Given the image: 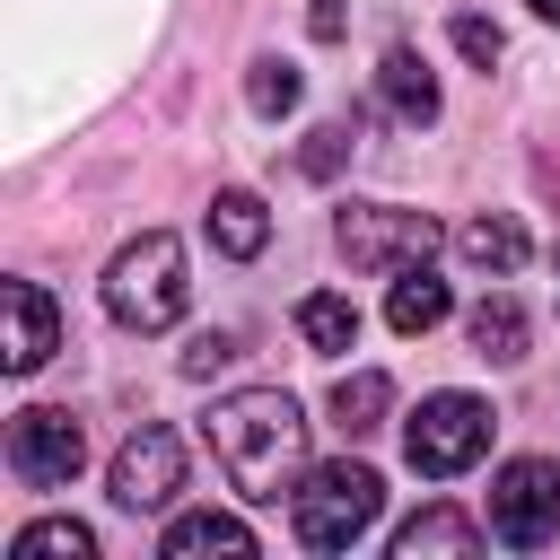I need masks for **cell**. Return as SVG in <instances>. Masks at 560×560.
Returning a JSON list of instances; mask_svg holds the SVG:
<instances>
[{
    "mask_svg": "<svg viewBox=\"0 0 560 560\" xmlns=\"http://www.w3.org/2000/svg\"><path fill=\"white\" fill-rule=\"evenodd\" d=\"M385 411H394V385H385L376 368H359V376H341V385H332V429H341V438L385 429Z\"/></svg>",
    "mask_w": 560,
    "mask_h": 560,
    "instance_id": "obj_16",
    "label": "cell"
},
{
    "mask_svg": "<svg viewBox=\"0 0 560 560\" xmlns=\"http://www.w3.org/2000/svg\"><path fill=\"white\" fill-rule=\"evenodd\" d=\"M236 359V332H192L184 341V376H210V368H228Z\"/></svg>",
    "mask_w": 560,
    "mask_h": 560,
    "instance_id": "obj_23",
    "label": "cell"
},
{
    "mask_svg": "<svg viewBox=\"0 0 560 560\" xmlns=\"http://www.w3.org/2000/svg\"><path fill=\"white\" fill-rule=\"evenodd\" d=\"M490 534L508 551H542L560 534V464L551 455H516L490 472Z\"/></svg>",
    "mask_w": 560,
    "mask_h": 560,
    "instance_id": "obj_6",
    "label": "cell"
},
{
    "mask_svg": "<svg viewBox=\"0 0 560 560\" xmlns=\"http://www.w3.org/2000/svg\"><path fill=\"white\" fill-rule=\"evenodd\" d=\"M175 490H184V438H175L166 420H140V429L114 446V508L149 516V508H166Z\"/></svg>",
    "mask_w": 560,
    "mask_h": 560,
    "instance_id": "obj_8",
    "label": "cell"
},
{
    "mask_svg": "<svg viewBox=\"0 0 560 560\" xmlns=\"http://www.w3.org/2000/svg\"><path fill=\"white\" fill-rule=\"evenodd\" d=\"M0 306H9L0 368H9V376H35V368L52 359V341H61V315H52V298H44L35 280H9V289H0Z\"/></svg>",
    "mask_w": 560,
    "mask_h": 560,
    "instance_id": "obj_9",
    "label": "cell"
},
{
    "mask_svg": "<svg viewBox=\"0 0 560 560\" xmlns=\"http://www.w3.org/2000/svg\"><path fill=\"white\" fill-rule=\"evenodd\" d=\"M158 551H166V560H201V551L245 560V551H254V525H245V516H219V508H192V516H175V525L158 534Z\"/></svg>",
    "mask_w": 560,
    "mask_h": 560,
    "instance_id": "obj_11",
    "label": "cell"
},
{
    "mask_svg": "<svg viewBox=\"0 0 560 560\" xmlns=\"http://www.w3.org/2000/svg\"><path fill=\"white\" fill-rule=\"evenodd\" d=\"M332 245L350 271H411L438 254V219L429 210H402V201H350L332 219Z\"/></svg>",
    "mask_w": 560,
    "mask_h": 560,
    "instance_id": "obj_5",
    "label": "cell"
},
{
    "mask_svg": "<svg viewBox=\"0 0 560 560\" xmlns=\"http://www.w3.org/2000/svg\"><path fill=\"white\" fill-rule=\"evenodd\" d=\"M184 298H192V280H184V245H175L166 228L131 236V245L105 262V315H114L122 332H166V324L184 315Z\"/></svg>",
    "mask_w": 560,
    "mask_h": 560,
    "instance_id": "obj_2",
    "label": "cell"
},
{
    "mask_svg": "<svg viewBox=\"0 0 560 560\" xmlns=\"http://www.w3.org/2000/svg\"><path fill=\"white\" fill-rule=\"evenodd\" d=\"M210 245H219L228 262H254V254L271 245V210H262L254 192H219V201H210Z\"/></svg>",
    "mask_w": 560,
    "mask_h": 560,
    "instance_id": "obj_13",
    "label": "cell"
},
{
    "mask_svg": "<svg viewBox=\"0 0 560 560\" xmlns=\"http://www.w3.org/2000/svg\"><path fill=\"white\" fill-rule=\"evenodd\" d=\"M376 508H385V481L368 472V464H315L298 490H289V525H298V542L306 551H350L368 525H376Z\"/></svg>",
    "mask_w": 560,
    "mask_h": 560,
    "instance_id": "obj_3",
    "label": "cell"
},
{
    "mask_svg": "<svg viewBox=\"0 0 560 560\" xmlns=\"http://www.w3.org/2000/svg\"><path fill=\"white\" fill-rule=\"evenodd\" d=\"M341 158H350V131H341V122H324V131H306V149H298V175H315V184H324Z\"/></svg>",
    "mask_w": 560,
    "mask_h": 560,
    "instance_id": "obj_21",
    "label": "cell"
},
{
    "mask_svg": "<svg viewBox=\"0 0 560 560\" xmlns=\"http://www.w3.org/2000/svg\"><path fill=\"white\" fill-rule=\"evenodd\" d=\"M376 105L394 114V122H438V79H429V61L411 52V44H394L385 61H376Z\"/></svg>",
    "mask_w": 560,
    "mask_h": 560,
    "instance_id": "obj_10",
    "label": "cell"
},
{
    "mask_svg": "<svg viewBox=\"0 0 560 560\" xmlns=\"http://www.w3.org/2000/svg\"><path fill=\"white\" fill-rule=\"evenodd\" d=\"M306 26H315V35H324V44H332V35H341V26H350V18H341V0H315V18H306Z\"/></svg>",
    "mask_w": 560,
    "mask_h": 560,
    "instance_id": "obj_24",
    "label": "cell"
},
{
    "mask_svg": "<svg viewBox=\"0 0 560 560\" xmlns=\"http://www.w3.org/2000/svg\"><path fill=\"white\" fill-rule=\"evenodd\" d=\"M455 52H464V61H481V70H490V61H499V52H508V35H499V26H490V18H455Z\"/></svg>",
    "mask_w": 560,
    "mask_h": 560,
    "instance_id": "obj_22",
    "label": "cell"
},
{
    "mask_svg": "<svg viewBox=\"0 0 560 560\" xmlns=\"http://www.w3.org/2000/svg\"><path fill=\"white\" fill-rule=\"evenodd\" d=\"M79 464H88V429H79L70 411L35 402V411L9 420V472H18L26 490H61V481H79Z\"/></svg>",
    "mask_w": 560,
    "mask_h": 560,
    "instance_id": "obj_7",
    "label": "cell"
},
{
    "mask_svg": "<svg viewBox=\"0 0 560 560\" xmlns=\"http://www.w3.org/2000/svg\"><path fill=\"white\" fill-rule=\"evenodd\" d=\"M534 18H551V26H560V0H534Z\"/></svg>",
    "mask_w": 560,
    "mask_h": 560,
    "instance_id": "obj_25",
    "label": "cell"
},
{
    "mask_svg": "<svg viewBox=\"0 0 560 560\" xmlns=\"http://www.w3.org/2000/svg\"><path fill=\"white\" fill-rule=\"evenodd\" d=\"M402 455H411V472H429V481H455V472H472L481 455H490V402L481 394H420V411L402 420Z\"/></svg>",
    "mask_w": 560,
    "mask_h": 560,
    "instance_id": "obj_4",
    "label": "cell"
},
{
    "mask_svg": "<svg viewBox=\"0 0 560 560\" xmlns=\"http://www.w3.org/2000/svg\"><path fill=\"white\" fill-rule=\"evenodd\" d=\"M490 525H472L464 508H420L411 525H394V560H420V551H481Z\"/></svg>",
    "mask_w": 560,
    "mask_h": 560,
    "instance_id": "obj_14",
    "label": "cell"
},
{
    "mask_svg": "<svg viewBox=\"0 0 560 560\" xmlns=\"http://www.w3.org/2000/svg\"><path fill=\"white\" fill-rule=\"evenodd\" d=\"M9 560H96V534L79 516H44V525H26L9 542Z\"/></svg>",
    "mask_w": 560,
    "mask_h": 560,
    "instance_id": "obj_18",
    "label": "cell"
},
{
    "mask_svg": "<svg viewBox=\"0 0 560 560\" xmlns=\"http://www.w3.org/2000/svg\"><path fill=\"white\" fill-rule=\"evenodd\" d=\"M446 306H455V298H446V280H438L429 262L394 271V289H385V324H394V332H438Z\"/></svg>",
    "mask_w": 560,
    "mask_h": 560,
    "instance_id": "obj_12",
    "label": "cell"
},
{
    "mask_svg": "<svg viewBox=\"0 0 560 560\" xmlns=\"http://www.w3.org/2000/svg\"><path fill=\"white\" fill-rule=\"evenodd\" d=\"M472 350L481 359H525V306L516 298H481L472 306Z\"/></svg>",
    "mask_w": 560,
    "mask_h": 560,
    "instance_id": "obj_19",
    "label": "cell"
},
{
    "mask_svg": "<svg viewBox=\"0 0 560 560\" xmlns=\"http://www.w3.org/2000/svg\"><path fill=\"white\" fill-rule=\"evenodd\" d=\"M298 341L324 350V359H341V350L359 341V306H350L341 289H306V298H298Z\"/></svg>",
    "mask_w": 560,
    "mask_h": 560,
    "instance_id": "obj_15",
    "label": "cell"
},
{
    "mask_svg": "<svg viewBox=\"0 0 560 560\" xmlns=\"http://www.w3.org/2000/svg\"><path fill=\"white\" fill-rule=\"evenodd\" d=\"M464 262H481V271H516L525 262V228L508 219V210H481V219H464Z\"/></svg>",
    "mask_w": 560,
    "mask_h": 560,
    "instance_id": "obj_17",
    "label": "cell"
},
{
    "mask_svg": "<svg viewBox=\"0 0 560 560\" xmlns=\"http://www.w3.org/2000/svg\"><path fill=\"white\" fill-rule=\"evenodd\" d=\"M245 105H254V114H289V105H298V70H289V61H254V70H245Z\"/></svg>",
    "mask_w": 560,
    "mask_h": 560,
    "instance_id": "obj_20",
    "label": "cell"
},
{
    "mask_svg": "<svg viewBox=\"0 0 560 560\" xmlns=\"http://www.w3.org/2000/svg\"><path fill=\"white\" fill-rule=\"evenodd\" d=\"M210 455H219V472H228L236 499L271 508L280 490L306 481V411L280 385H245V394L210 402Z\"/></svg>",
    "mask_w": 560,
    "mask_h": 560,
    "instance_id": "obj_1",
    "label": "cell"
}]
</instances>
